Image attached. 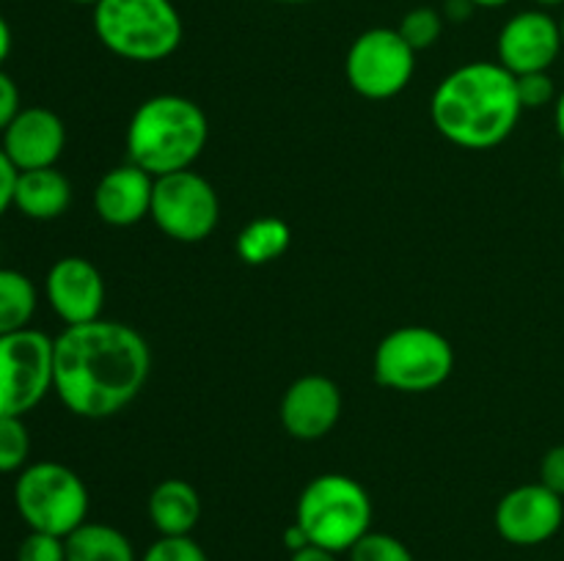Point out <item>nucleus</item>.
Masks as SVG:
<instances>
[{"instance_id": "1", "label": "nucleus", "mask_w": 564, "mask_h": 561, "mask_svg": "<svg viewBox=\"0 0 564 561\" xmlns=\"http://www.w3.org/2000/svg\"><path fill=\"white\" fill-rule=\"evenodd\" d=\"M152 350L135 328L116 319L69 324L53 339V391L80 418H110L147 385Z\"/></svg>"}, {"instance_id": "2", "label": "nucleus", "mask_w": 564, "mask_h": 561, "mask_svg": "<svg viewBox=\"0 0 564 561\" xmlns=\"http://www.w3.org/2000/svg\"><path fill=\"white\" fill-rule=\"evenodd\" d=\"M516 75L499 61H471L438 82L430 99L433 127L455 146L485 152L505 143L521 121Z\"/></svg>"}, {"instance_id": "3", "label": "nucleus", "mask_w": 564, "mask_h": 561, "mask_svg": "<svg viewBox=\"0 0 564 561\" xmlns=\"http://www.w3.org/2000/svg\"><path fill=\"white\" fill-rule=\"evenodd\" d=\"M209 138V121L202 105L180 94H158L141 102L127 124V163L149 176L193 168Z\"/></svg>"}, {"instance_id": "4", "label": "nucleus", "mask_w": 564, "mask_h": 561, "mask_svg": "<svg viewBox=\"0 0 564 561\" xmlns=\"http://www.w3.org/2000/svg\"><path fill=\"white\" fill-rule=\"evenodd\" d=\"M94 33L116 58L158 64L180 50L185 25L174 0H99Z\"/></svg>"}, {"instance_id": "5", "label": "nucleus", "mask_w": 564, "mask_h": 561, "mask_svg": "<svg viewBox=\"0 0 564 561\" xmlns=\"http://www.w3.org/2000/svg\"><path fill=\"white\" fill-rule=\"evenodd\" d=\"M375 506L367 487L345 473H323L303 487L295 522L308 542L330 553H350L352 544L372 531Z\"/></svg>"}, {"instance_id": "6", "label": "nucleus", "mask_w": 564, "mask_h": 561, "mask_svg": "<svg viewBox=\"0 0 564 561\" xmlns=\"http://www.w3.org/2000/svg\"><path fill=\"white\" fill-rule=\"evenodd\" d=\"M455 369L449 339L427 324H405L386 336L372 358L378 385L400 394H427L441 388Z\"/></svg>"}, {"instance_id": "7", "label": "nucleus", "mask_w": 564, "mask_h": 561, "mask_svg": "<svg viewBox=\"0 0 564 561\" xmlns=\"http://www.w3.org/2000/svg\"><path fill=\"white\" fill-rule=\"evenodd\" d=\"M14 506L31 531L69 537L88 517V487L61 462H33L17 476Z\"/></svg>"}, {"instance_id": "8", "label": "nucleus", "mask_w": 564, "mask_h": 561, "mask_svg": "<svg viewBox=\"0 0 564 561\" xmlns=\"http://www.w3.org/2000/svg\"><path fill=\"white\" fill-rule=\"evenodd\" d=\"M416 53L397 28H369L350 44L345 75L352 91L372 102L394 99L411 86Z\"/></svg>"}, {"instance_id": "9", "label": "nucleus", "mask_w": 564, "mask_h": 561, "mask_svg": "<svg viewBox=\"0 0 564 561\" xmlns=\"http://www.w3.org/2000/svg\"><path fill=\"white\" fill-rule=\"evenodd\" d=\"M149 218L169 240L185 245L204 242L220 223L218 190L193 168L160 176L154 179Z\"/></svg>"}, {"instance_id": "10", "label": "nucleus", "mask_w": 564, "mask_h": 561, "mask_svg": "<svg viewBox=\"0 0 564 561\" xmlns=\"http://www.w3.org/2000/svg\"><path fill=\"white\" fill-rule=\"evenodd\" d=\"M53 391V339L42 330L0 336V416L22 418Z\"/></svg>"}, {"instance_id": "11", "label": "nucleus", "mask_w": 564, "mask_h": 561, "mask_svg": "<svg viewBox=\"0 0 564 561\" xmlns=\"http://www.w3.org/2000/svg\"><path fill=\"white\" fill-rule=\"evenodd\" d=\"M494 522L505 542L518 544V548H534L560 534L564 522V501L543 482L521 484L496 504Z\"/></svg>"}, {"instance_id": "12", "label": "nucleus", "mask_w": 564, "mask_h": 561, "mask_svg": "<svg viewBox=\"0 0 564 561\" xmlns=\"http://www.w3.org/2000/svg\"><path fill=\"white\" fill-rule=\"evenodd\" d=\"M562 50L560 22L545 9L518 11L505 22L496 38V61L516 77L549 72Z\"/></svg>"}, {"instance_id": "13", "label": "nucleus", "mask_w": 564, "mask_h": 561, "mask_svg": "<svg viewBox=\"0 0 564 561\" xmlns=\"http://www.w3.org/2000/svg\"><path fill=\"white\" fill-rule=\"evenodd\" d=\"M44 295L55 317L69 324H86L102 317L105 280L97 264L83 256H64L47 270Z\"/></svg>"}, {"instance_id": "14", "label": "nucleus", "mask_w": 564, "mask_h": 561, "mask_svg": "<svg viewBox=\"0 0 564 561\" xmlns=\"http://www.w3.org/2000/svg\"><path fill=\"white\" fill-rule=\"evenodd\" d=\"M341 391L325 374L297 377L281 399V424L295 440H323L339 424Z\"/></svg>"}, {"instance_id": "15", "label": "nucleus", "mask_w": 564, "mask_h": 561, "mask_svg": "<svg viewBox=\"0 0 564 561\" xmlns=\"http://www.w3.org/2000/svg\"><path fill=\"white\" fill-rule=\"evenodd\" d=\"M3 152L17 170L53 168L66 146V127L50 108H22L3 132Z\"/></svg>"}, {"instance_id": "16", "label": "nucleus", "mask_w": 564, "mask_h": 561, "mask_svg": "<svg viewBox=\"0 0 564 561\" xmlns=\"http://www.w3.org/2000/svg\"><path fill=\"white\" fill-rule=\"evenodd\" d=\"M152 193L154 176L132 163L116 165L94 187V212L102 223L130 229L152 215Z\"/></svg>"}, {"instance_id": "17", "label": "nucleus", "mask_w": 564, "mask_h": 561, "mask_svg": "<svg viewBox=\"0 0 564 561\" xmlns=\"http://www.w3.org/2000/svg\"><path fill=\"white\" fill-rule=\"evenodd\" d=\"M147 509L160 537H191L202 520V495L187 479H163L149 495Z\"/></svg>"}, {"instance_id": "18", "label": "nucleus", "mask_w": 564, "mask_h": 561, "mask_svg": "<svg viewBox=\"0 0 564 561\" xmlns=\"http://www.w3.org/2000/svg\"><path fill=\"white\" fill-rule=\"evenodd\" d=\"M72 185L58 168L20 170L14 187V209L31 220H55L69 209Z\"/></svg>"}, {"instance_id": "19", "label": "nucleus", "mask_w": 564, "mask_h": 561, "mask_svg": "<svg viewBox=\"0 0 564 561\" xmlns=\"http://www.w3.org/2000/svg\"><path fill=\"white\" fill-rule=\"evenodd\" d=\"M66 561H138L130 537L108 522H83L64 537Z\"/></svg>"}, {"instance_id": "20", "label": "nucleus", "mask_w": 564, "mask_h": 561, "mask_svg": "<svg viewBox=\"0 0 564 561\" xmlns=\"http://www.w3.org/2000/svg\"><path fill=\"white\" fill-rule=\"evenodd\" d=\"M292 242V229L281 218H257L240 231L235 248L237 256L242 258L251 267H262V264L275 262V258L284 256L290 251Z\"/></svg>"}, {"instance_id": "21", "label": "nucleus", "mask_w": 564, "mask_h": 561, "mask_svg": "<svg viewBox=\"0 0 564 561\" xmlns=\"http://www.w3.org/2000/svg\"><path fill=\"white\" fill-rule=\"evenodd\" d=\"M36 302V286L25 273L0 267V336L31 328Z\"/></svg>"}, {"instance_id": "22", "label": "nucleus", "mask_w": 564, "mask_h": 561, "mask_svg": "<svg viewBox=\"0 0 564 561\" xmlns=\"http://www.w3.org/2000/svg\"><path fill=\"white\" fill-rule=\"evenodd\" d=\"M397 31L411 44L413 53H422V50L433 47L444 33V14L438 9H430V6H416L402 16Z\"/></svg>"}, {"instance_id": "23", "label": "nucleus", "mask_w": 564, "mask_h": 561, "mask_svg": "<svg viewBox=\"0 0 564 561\" xmlns=\"http://www.w3.org/2000/svg\"><path fill=\"white\" fill-rule=\"evenodd\" d=\"M31 457V435L22 418L0 416V473H17Z\"/></svg>"}, {"instance_id": "24", "label": "nucleus", "mask_w": 564, "mask_h": 561, "mask_svg": "<svg viewBox=\"0 0 564 561\" xmlns=\"http://www.w3.org/2000/svg\"><path fill=\"white\" fill-rule=\"evenodd\" d=\"M350 561H416L411 548L394 534L369 531L350 548Z\"/></svg>"}, {"instance_id": "25", "label": "nucleus", "mask_w": 564, "mask_h": 561, "mask_svg": "<svg viewBox=\"0 0 564 561\" xmlns=\"http://www.w3.org/2000/svg\"><path fill=\"white\" fill-rule=\"evenodd\" d=\"M138 561H209L193 537H160L149 544Z\"/></svg>"}, {"instance_id": "26", "label": "nucleus", "mask_w": 564, "mask_h": 561, "mask_svg": "<svg viewBox=\"0 0 564 561\" xmlns=\"http://www.w3.org/2000/svg\"><path fill=\"white\" fill-rule=\"evenodd\" d=\"M516 86L523 110H540L545 105H554L556 97H560L554 86V77L549 72H532V75L516 77Z\"/></svg>"}, {"instance_id": "27", "label": "nucleus", "mask_w": 564, "mask_h": 561, "mask_svg": "<svg viewBox=\"0 0 564 561\" xmlns=\"http://www.w3.org/2000/svg\"><path fill=\"white\" fill-rule=\"evenodd\" d=\"M17 561H66L64 537L31 531L17 548Z\"/></svg>"}, {"instance_id": "28", "label": "nucleus", "mask_w": 564, "mask_h": 561, "mask_svg": "<svg viewBox=\"0 0 564 561\" xmlns=\"http://www.w3.org/2000/svg\"><path fill=\"white\" fill-rule=\"evenodd\" d=\"M540 482L564 498V443L545 451L543 462H540Z\"/></svg>"}, {"instance_id": "29", "label": "nucleus", "mask_w": 564, "mask_h": 561, "mask_svg": "<svg viewBox=\"0 0 564 561\" xmlns=\"http://www.w3.org/2000/svg\"><path fill=\"white\" fill-rule=\"evenodd\" d=\"M20 110V88H17L14 77L6 75V72L0 69V135H3L6 127L17 119Z\"/></svg>"}, {"instance_id": "30", "label": "nucleus", "mask_w": 564, "mask_h": 561, "mask_svg": "<svg viewBox=\"0 0 564 561\" xmlns=\"http://www.w3.org/2000/svg\"><path fill=\"white\" fill-rule=\"evenodd\" d=\"M17 176H20V170L14 168V163L6 157L3 146H0V218H3L11 207H14Z\"/></svg>"}, {"instance_id": "31", "label": "nucleus", "mask_w": 564, "mask_h": 561, "mask_svg": "<svg viewBox=\"0 0 564 561\" xmlns=\"http://www.w3.org/2000/svg\"><path fill=\"white\" fill-rule=\"evenodd\" d=\"M474 11H477V6H474L471 0H446L444 3V16L452 22L471 20Z\"/></svg>"}, {"instance_id": "32", "label": "nucleus", "mask_w": 564, "mask_h": 561, "mask_svg": "<svg viewBox=\"0 0 564 561\" xmlns=\"http://www.w3.org/2000/svg\"><path fill=\"white\" fill-rule=\"evenodd\" d=\"M306 544H312V542H308L306 531H303V528L297 526L295 520H292L290 526H286V531H284V548L290 550V553H297V550H303Z\"/></svg>"}, {"instance_id": "33", "label": "nucleus", "mask_w": 564, "mask_h": 561, "mask_svg": "<svg viewBox=\"0 0 564 561\" xmlns=\"http://www.w3.org/2000/svg\"><path fill=\"white\" fill-rule=\"evenodd\" d=\"M336 556L339 553H330V550L317 548V544H306V548L297 550V553H290V561H339Z\"/></svg>"}, {"instance_id": "34", "label": "nucleus", "mask_w": 564, "mask_h": 561, "mask_svg": "<svg viewBox=\"0 0 564 561\" xmlns=\"http://www.w3.org/2000/svg\"><path fill=\"white\" fill-rule=\"evenodd\" d=\"M11 53V28L9 22H6V16L0 14V66H3V61L9 58Z\"/></svg>"}, {"instance_id": "35", "label": "nucleus", "mask_w": 564, "mask_h": 561, "mask_svg": "<svg viewBox=\"0 0 564 561\" xmlns=\"http://www.w3.org/2000/svg\"><path fill=\"white\" fill-rule=\"evenodd\" d=\"M554 124H556V132H560V138L564 141V91L554 102Z\"/></svg>"}, {"instance_id": "36", "label": "nucleus", "mask_w": 564, "mask_h": 561, "mask_svg": "<svg viewBox=\"0 0 564 561\" xmlns=\"http://www.w3.org/2000/svg\"><path fill=\"white\" fill-rule=\"evenodd\" d=\"M477 9H501V6L512 3V0H471Z\"/></svg>"}, {"instance_id": "37", "label": "nucleus", "mask_w": 564, "mask_h": 561, "mask_svg": "<svg viewBox=\"0 0 564 561\" xmlns=\"http://www.w3.org/2000/svg\"><path fill=\"white\" fill-rule=\"evenodd\" d=\"M534 3L540 6V9H560V6H564V0H534Z\"/></svg>"}, {"instance_id": "38", "label": "nucleus", "mask_w": 564, "mask_h": 561, "mask_svg": "<svg viewBox=\"0 0 564 561\" xmlns=\"http://www.w3.org/2000/svg\"><path fill=\"white\" fill-rule=\"evenodd\" d=\"M273 3H284V6H301V3H312V0H273Z\"/></svg>"}, {"instance_id": "39", "label": "nucleus", "mask_w": 564, "mask_h": 561, "mask_svg": "<svg viewBox=\"0 0 564 561\" xmlns=\"http://www.w3.org/2000/svg\"><path fill=\"white\" fill-rule=\"evenodd\" d=\"M72 3H80V6H91V9H94V6H97V3H99V0H72Z\"/></svg>"}, {"instance_id": "40", "label": "nucleus", "mask_w": 564, "mask_h": 561, "mask_svg": "<svg viewBox=\"0 0 564 561\" xmlns=\"http://www.w3.org/2000/svg\"><path fill=\"white\" fill-rule=\"evenodd\" d=\"M560 174H562V182H564V157H562V165H560Z\"/></svg>"}, {"instance_id": "41", "label": "nucleus", "mask_w": 564, "mask_h": 561, "mask_svg": "<svg viewBox=\"0 0 564 561\" xmlns=\"http://www.w3.org/2000/svg\"><path fill=\"white\" fill-rule=\"evenodd\" d=\"M560 28H562V44H564V16H562V22H560Z\"/></svg>"}]
</instances>
